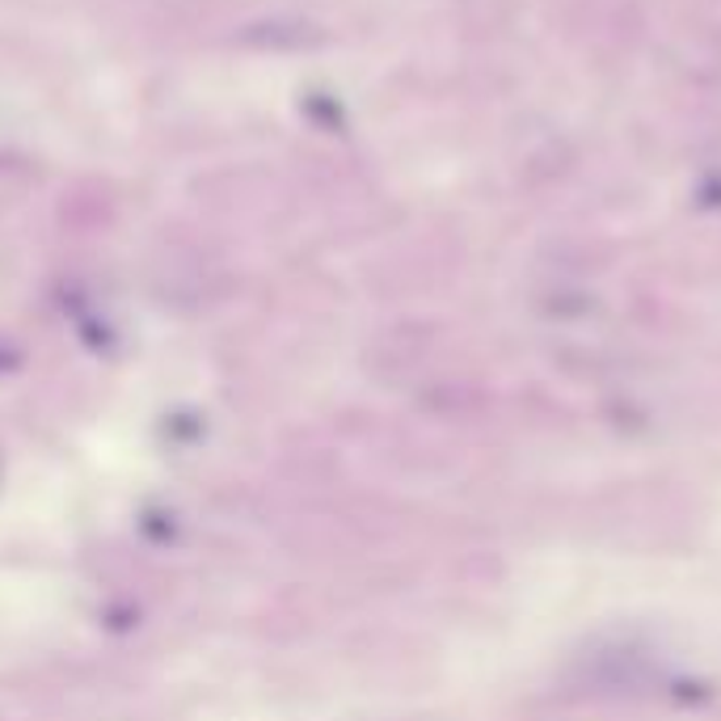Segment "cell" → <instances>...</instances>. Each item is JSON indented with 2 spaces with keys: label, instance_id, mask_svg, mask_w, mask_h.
Returning a JSON list of instances; mask_svg holds the SVG:
<instances>
[]
</instances>
